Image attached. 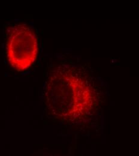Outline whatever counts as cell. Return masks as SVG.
Wrapping results in <instances>:
<instances>
[{
  "label": "cell",
  "mask_w": 139,
  "mask_h": 156,
  "mask_svg": "<svg viewBox=\"0 0 139 156\" xmlns=\"http://www.w3.org/2000/svg\"><path fill=\"white\" fill-rule=\"evenodd\" d=\"M38 51V39L32 27L27 24H16L8 28L5 54L13 69L18 72L28 69L36 62Z\"/></svg>",
  "instance_id": "cell-2"
},
{
  "label": "cell",
  "mask_w": 139,
  "mask_h": 156,
  "mask_svg": "<svg viewBox=\"0 0 139 156\" xmlns=\"http://www.w3.org/2000/svg\"><path fill=\"white\" fill-rule=\"evenodd\" d=\"M100 93L92 79L79 67L60 65L49 73L43 91L47 112L62 122L80 125L99 108Z\"/></svg>",
  "instance_id": "cell-1"
}]
</instances>
